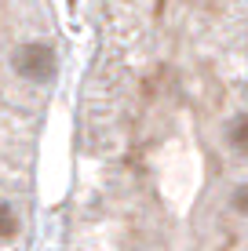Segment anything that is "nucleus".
<instances>
[{"label":"nucleus","mask_w":248,"mask_h":251,"mask_svg":"<svg viewBox=\"0 0 248 251\" xmlns=\"http://www.w3.org/2000/svg\"><path fill=\"white\" fill-rule=\"evenodd\" d=\"M230 207H234L237 215H248V182L234 189V197H230Z\"/></svg>","instance_id":"4"},{"label":"nucleus","mask_w":248,"mask_h":251,"mask_svg":"<svg viewBox=\"0 0 248 251\" xmlns=\"http://www.w3.org/2000/svg\"><path fill=\"white\" fill-rule=\"evenodd\" d=\"M11 66L19 69V76H26V80H48V73H51V66H55V58H51L48 44H37V40H29V44L15 48Z\"/></svg>","instance_id":"1"},{"label":"nucleus","mask_w":248,"mask_h":251,"mask_svg":"<svg viewBox=\"0 0 248 251\" xmlns=\"http://www.w3.org/2000/svg\"><path fill=\"white\" fill-rule=\"evenodd\" d=\"M230 146L241 150V153H248V113L234 120V127H230Z\"/></svg>","instance_id":"2"},{"label":"nucleus","mask_w":248,"mask_h":251,"mask_svg":"<svg viewBox=\"0 0 248 251\" xmlns=\"http://www.w3.org/2000/svg\"><path fill=\"white\" fill-rule=\"evenodd\" d=\"M15 233H19V215L7 204H0V240H11Z\"/></svg>","instance_id":"3"}]
</instances>
